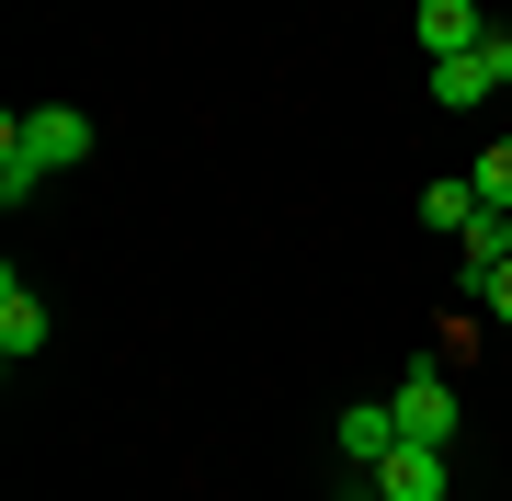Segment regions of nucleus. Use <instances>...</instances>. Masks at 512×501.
<instances>
[{
	"instance_id": "nucleus-4",
	"label": "nucleus",
	"mask_w": 512,
	"mask_h": 501,
	"mask_svg": "<svg viewBox=\"0 0 512 501\" xmlns=\"http://www.w3.org/2000/svg\"><path fill=\"white\" fill-rule=\"evenodd\" d=\"M376 501H444V445H387Z\"/></svg>"
},
{
	"instance_id": "nucleus-9",
	"label": "nucleus",
	"mask_w": 512,
	"mask_h": 501,
	"mask_svg": "<svg viewBox=\"0 0 512 501\" xmlns=\"http://www.w3.org/2000/svg\"><path fill=\"white\" fill-rule=\"evenodd\" d=\"M467 217H478V183H421V228H444V240H456Z\"/></svg>"
},
{
	"instance_id": "nucleus-11",
	"label": "nucleus",
	"mask_w": 512,
	"mask_h": 501,
	"mask_svg": "<svg viewBox=\"0 0 512 501\" xmlns=\"http://www.w3.org/2000/svg\"><path fill=\"white\" fill-rule=\"evenodd\" d=\"M467 297H478V308H490V319H501V331H512V262H501V274H478V285H467Z\"/></svg>"
},
{
	"instance_id": "nucleus-8",
	"label": "nucleus",
	"mask_w": 512,
	"mask_h": 501,
	"mask_svg": "<svg viewBox=\"0 0 512 501\" xmlns=\"http://www.w3.org/2000/svg\"><path fill=\"white\" fill-rule=\"evenodd\" d=\"M456 251H467V285L501 274V262H512V205H478V217L456 228Z\"/></svg>"
},
{
	"instance_id": "nucleus-6",
	"label": "nucleus",
	"mask_w": 512,
	"mask_h": 501,
	"mask_svg": "<svg viewBox=\"0 0 512 501\" xmlns=\"http://www.w3.org/2000/svg\"><path fill=\"white\" fill-rule=\"evenodd\" d=\"M410 35L433 46V57H467L478 35H490V23H478V0H421V12H410Z\"/></svg>"
},
{
	"instance_id": "nucleus-1",
	"label": "nucleus",
	"mask_w": 512,
	"mask_h": 501,
	"mask_svg": "<svg viewBox=\"0 0 512 501\" xmlns=\"http://www.w3.org/2000/svg\"><path fill=\"white\" fill-rule=\"evenodd\" d=\"M69 160H92V114H69V103L12 114V126H0V205H23L35 183H57Z\"/></svg>"
},
{
	"instance_id": "nucleus-7",
	"label": "nucleus",
	"mask_w": 512,
	"mask_h": 501,
	"mask_svg": "<svg viewBox=\"0 0 512 501\" xmlns=\"http://www.w3.org/2000/svg\"><path fill=\"white\" fill-rule=\"evenodd\" d=\"M0 353H12V365H23V353H46V297H35V285H0Z\"/></svg>"
},
{
	"instance_id": "nucleus-3",
	"label": "nucleus",
	"mask_w": 512,
	"mask_h": 501,
	"mask_svg": "<svg viewBox=\"0 0 512 501\" xmlns=\"http://www.w3.org/2000/svg\"><path fill=\"white\" fill-rule=\"evenodd\" d=\"M387 410H399V445H456V376L444 365H410Z\"/></svg>"
},
{
	"instance_id": "nucleus-2",
	"label": "nucleus",
	"mask_w": 512,
	"mask_h": 501,
	"mask_svg": "<svg viewBox=\"0 0 512 501\" xmlns=\"http://www.w3.org/2000/svg\"><path fill=\"white\" fill-rule=\"evenodd\" d=\"M490 92H512V35H501V23H490V35H478L467 57H433V103H490Z\"/></svg>"
},
{
	"instance_id": "nucleus-10",
	"label": "nucleus",
	"mask_w": 512,
	"mask_h": 501,
	"mask_svg": "<svg viewBox=\"0 0 512 501\" xmlns=\"http://www.w3.org/2000/svg\"><path fill=\"white\" fill-rule=\"evenodd\" d=\"M478 205H512V137H501V149H478Z\"/></svg>"
},
{
	"instance_id": "nucleus-5",
	"label": "nucleus",
	"mask_w": 512,
	"mask_h": 501,
	"mask_svg": "<svg viewBox=\"0 0 512 501\" xmlns=\"http://www.w3.org/2000/svg\"><path fill=\"white\" fill-rule=\"evenodd\" d=\"M330 433H342V467H387V445H399V410H387V399H353Z\"/></svg>"
}]
</instances>
